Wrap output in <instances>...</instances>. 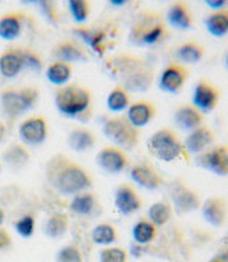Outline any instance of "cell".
Wrapping results in <instances>:
<instances>
[{"mask_svg":"<svg viewBox=\"0 0 228 262\" xmlns=\"http://www.w3.org/2000/svg\"><path fill=\"white\" fill-rule=\"evenodd\" d=\"M104 70L118 86L130 93H147L155 80L154 69L138 55L121 52L104 62Z\"/></svg>","mask_w":228,"mask_h":262,"instance_id":"1","label":"cell"},{"mask_svg":"<svg viewBox=\"0 0 228 262\" xmlns=\"http://www.w3.org/2000/svg\"><path fill=\"white\" fill-rule=\"evenodd\" d=\"M45 176L49 185L62 196H75L91 189L94 184L93 176L85 167L64 155H56L49 159Z\"/></svg>","mask_w":228,"mask_h":262,"instance_id":"2","label":"cell"},{"mask_svg":"<svg viewBox=\"0 0 228 262\" xmlns=\"http://www.w3.org/2000/svg\"><path fill=\"white\" fill-rule=\"evenodd\" d=\"M170 37L165 18L153 10L140 11L129 30V42L139 48H149L164 42Z\"/></svg>","mask_w":228,"mask_h":262,"instance_id":"3","label":"cell"},{"mask_svg":"<svg viewBox=\"0 0 228 262\" xmlns=\"http://www.w3.org/2000/svg\"><path fill=\"white\" fill-rule=\"evenodd\" d=\"M53 101L59 114L70 119L88 121L93 113V93L88 87L76 83L58 87Z\"/></svg>","mask_w":228,"mask_h":262,"instance_id":"4","label":"cell"},{"mask_svg":"<svg viewBox=\"0 0 228 262\" xmlns=\"http://www.w3.org/2000/svg\"><path fill=\"white\" fill-rule=\"evenodd\" d=\"M147 149L153 157L165 163L188 159L184 140L172 128H159L155 130L147 142Z\"/></svg>","mask_w":228,"mask_h":262,"instance_id":"5","label":"cell"},{"mask_svg":"<svg viewBox=\"0 0 228 262\" xmlns=\"http://www.w3.org/2000/svg\"><path fill=\"white\" fill-rule=\"evenodd\" d=\"M39 100V91L35 87H7L0 93V108L6 117L14 121L31 111Z\"/></svg>","mask_w":228,"mask_h":262,"instance_id":"6","label":"cell"},{"mask_svg":"<svg viewBox=\"0 0 228 262\" xmlns=\"http://www.w3.org/2000/svg\"><path fill=\"white\" fill-rule=\"evenodd\" d=\"M102 134L112 145L126 150L136 149L142 140V129L136 128L126 115H113L102 125Z\"/></svg>","mask_w":228,"mask_h":262,"instance_id":"7","label":"cell"},{"mask_svg":"<svg viewBox=\"0 0 228 262\" xmlns=\"http://www.w3.org/2000/svg\"><path fill=\"white\" fill-rule=\"evenodd\" d=\"M170 202L176 214H188L202 206V199L196 189L191 188L184 180H172L167 184Z\"/></svg>","mask_w":228,"mask_h":262,"instance_id":"8","label":"cell"},{"mask_svg":"<svg viewBox=\"0 0 228 262\" xmlns=\"http://www.w3.org/2000/svg\"><path fill=\"white\" fill-rule=\"evenodd\" d=\"M195 164L218 177H228V146L213 145L195 157Z\"/></svg>","mask_w":228,"mask_h":262,"instance_id":"9","label":"cell"},{"mask_svg":"<svg viewBox=\"0 0 228 262\" xmlns=\"http://www.w3.org/2000/svg\"><path fill=\"white\" fill-rule=\"evenodd\" d=\"M96 164L106 174H121L130 168V159L123 149L108 145L98 150Z\"/></svg>","mask_w":228,"mask_h":262,"instance_id":"10","label":"cell"},{"mask_svg":"<svg viewBox=\"0 0 228 262\" xmlns=\"http://www.w3.org/2000/svg\"><path fill=\"white\" fill-rule=\"evenodd\" d=\"M129 176L134 184L147 191H157L165 185V177L149 160L139 161L129 168Z\"/></svg>","mask_w":228,"mask_h":262,"instance_id":"11","label":"cell"},{"mask_svg":"<svg viewBox=\"0 0 228 262\" xmlns=\"http://www.w3.org/2000/svg\"><path fill=\"white\" fill-rule=\"evenodd\" d=\"M48 121L42 115H32L26 118L18 125V136L22 145L37 147L48 139Z\"/></svg>","mask_w":228,"mask_h":262,"instance_id":"12","label":"cell"},{"mask_svg":"<svg viewBox=\"0 0 228 262\" xmlns=\"http://www.w3.org/2000/svg\"><path fill=\"white\" fill-rule=\"evenodd\" d=\"M191 76L188 66L179 62H171L165 66L158 79V89L167 94H179Z\"/></svg>","mask_w":228,"mask_h":262,"instance_id":"13","label":"cell"},{"mask_svg":"<svg viewBox=\"0 0 228 262\" xmlns=\"http://www.w3.org/2000/svg\"><path fill=\"white\" fill-rule=\"evenodd\" d=\"M221 100V90L212 81L200 79L195 84L192 94V104L202 114L213 113L218 107Z\"/></svg>","mask_w":228,"mask_h":262,"instance_id":"14","label":"cell"},{"mask_svg":"<svg viewBox=\"0 0 228 262\" xmlns=\"http://www.w3.org/2000/svg\"><path fill=\"white\" fill-rule=\"evenodd\" d=\"M51 55H52L53 60H62V62L70 64L90 60L88 49L76 38H63V39L58 41L53 45Z\"/></svg>","mask_w":228,"mask_h":262,"instance_id":"15","label":"cell"},{"mask_svg":"<svg viewBox=\"0 0 228 262\" xmlns=\"http://www.w3.org/2000/svg\"><path fill=\"white\" fill-rule=\"evenodd\" d=\"M113 205L122 216H132L143 208V199L130 182L119 184L113 193Z\"/></svg>","mask_w":228,"mask_h":262,"instance_id":"16","label":"cell"},{"mask_svg":"<svg viewBox=\"0 0 228 262\" xmlns=\"http://www.w3.org/2000/svg\"><path fill=\"white\" fill-rule=\"evenodd\" d=\"M203 219L213 227H223L228 219V202L223 196H210L200 206Z\"/></svg>","mask_w":228,"mask_h":262,"instance_id":"17","label":"cell"},{"mask_svg":"<svg viewBox=\"0 0 228 262\" xmlns=\"http://www.w3.org/2000/svg\"><path fill=\"white\" fill-rule=\"evenodd\" d=\"M216 142V134L210 126L202 125L191 130L184 140V146L188 155H200L204 150L212 147Z\"/></svg>","mask_w":228,"mask_h":262,"instance_id":"18","label":"cell"},{"mask_svg":"<svg viewBox=\"0 0 228 262\" xmlns=\"http://www.w3.org/2000/svg\"><path fill=\"white\" fill-rule=\"evenodd\" d=\"M165 21L172 28L186 31L193 27V13H192L191 6L186 2H174L168 6L167 13H165Z\"/></svg>","mask_w":228,"mask_h":262,"instance_id":"19","label":"cell"},{"mask_svg":"<svg viewBox=\"0 0 228 262\" xmlns=\"http://www.w3.org/2000/svg\"><path fill=\"white\" fill-rule=\"evenodd\" d=\"M69 209L72 213L80 217H91L100 212V198L94 191L87 189L83 192L72 196L69 204Z\"/></svg>","mask_w":228,"mask_h":262,"instance_id":"20","label":"cell"},{"mask_svg":"<svg viewBox=\"0 0 228 262\" xmlns=\"http://www.w3.org/2000/svg\"><path fill=\"white\" fill-rule=\"evenodd\" d=\"M72 32L79 38L80 42L83 43V45H87L88 48L93 49L100 56H104L106 51L105 31H102L100 28L87 27V26L83 24V26H77V27L72 28Z\"/></svg>","mask_w":228,"mask_h":262,"instance_id":"21","label":"cell"},{"mask_svg":"<svg viewBox=\"0 0 228 262\" xmlns=\"http://www.w3.org/2000/svg\"><path fill=\"white\" fill-rule=\"evenodd\" d=\"M204 114H202L193 104H182L174 113V122L182 130L191 132L204 125Z\"/></svg>","mask_w":228,"mask_h":262,"instance_id":"22","label":"cell"},{"mask_svg":"<svg viewBox=\"0 0 228 262\" xmlns=\"http://www.w3.org/2000/svg\"><path fill=\"white\" fill-rule=\"evenodd\" d=\"M157 115V107L149 100H139L130 104L126 110V118L136 128L147 126Z\"/></svg>","mask_w":228,"mask_h":262,"instance_id":"23","label":"cell"},{"mask_svg":"<svg viewBox=\"0 0 228 262\" xmlns=\"http://www.w3.org/2000/svg\"><path fill=\"white\" fill-rule=\"evenodd\" d=\"M22 70V48L11 47L0 54V75L5 79H14Z\"/></svg>","mask_w":228,"mask_h":262,"instance_id":"24","label":"cell"},{"mask_svg":"<svg viewBox=\"0 0 228 262\" xmlns=\"http://www.w3.org/2000/svg\"><path fill=\"white\" fill-rule=\"evenodd\" d=\"M97 145V136L91 129L85 126H75L67 135V146L73 151L84 153L93 150Z\"/></svg>","mask_w":228,"mask_h":262,"instance_id":"25","label":"cell"},{"mask_svg":"<svg viewBox=\"0 0 228 262\" xmlns=\"http://www.w3.org/2000/svg\"><path fill=\"white\" fill-rule=\"evenodd\" d=\"M24 14L21 11H9L0 17V38L14 41L21 35L24 28Z\"/></svg>","mask_w":228,"mask_h":262,"instance_id":"26","label":"cell"},{"mask_svg":"<svg viewBox=\"0 0 228 262\" xmlns=\"http://www.w3.org/2000/svg\"><path fill=\"white\" fill-rule=\"evenodd\" d=\"M31 153L22 143H11L2 153V160L13 171H20L30 163Z\"/></svg>","mask_w":228,"mask_h":262,"instance_id":"27","label":"cell"},{"mask_svg":"<svg viewBox=\"0 0 228 262\" xmlns=\"http://www.w3.org/2000/svg\"><path fill=\"white\" fill-rule=\"evenodd\" d=\"M206 55V48L197 41H185L176 48L175 58L176 62L182 64H195L199 63Z\"/></svg>","mask_w":228,"mask_h":262,"instance_id":"28","label":"cell"},{"mask_svg":"<svg viewBox=\"0 0 228 262\" xmlns=\"http://www.w3.org/2000/svg\"><path fill=\"white\" fill-rule=\"evenodd\" d=\"M45 76L51 84L58 87L66 86L69 84L70 79L73 76V64L66 63L62 60H52L45 69Z\"/></svg>","mask_w":228,"mask_h":262,"instance_id":"29","label":"cell"},{"mask_svg":"<svg viewBox=\"0 0 228 262\" xmlns=\"http://www.w3.org/2000/svg\"><path fill=\"white\" fill-rule=\"evenodd\" d=\"M69 217L67 214L60 213V212H55V213L49 214L45 223H43V234L47 235L48 238H52V240H58V238H62L63 235H66V233L69 231Z\"/></svg>","mask_w":228,"mask_h":262,"instance_id":"30","label":"cell"},{"mask_svg":"<svg viewBox=\"0 0 228 262\" xmlns=\"http://www.w3.org/2000/svg\"><path fill=\"white\" fill-rule=\"evenodd\" d=\"M158 235V227L147 217L139 219L132 227L133 241L139 246H147L153 243Z\"/></svg>","mask_w":228,"mask_h":262,"instance_id":"31","label":"cell"},{"mask_svg":"<svg viewBox=\"0 0 228 262\" xmlns=\"http://www.w3.org/2000/svg\"><path fill=\"white\" fill-rule=\"evenodd\" d=\"M204 26L210 35L214 38H223L228 34V7L223 10L212 11L204 18Z\"/></svg>","mask_w":228,"mask_h":262,"instance_id":"32","label":"cell"},{"mask_svg":"<svg viewBox=\"0 0 228 262\" xmlns=\"http://www.w3.org/2000/svg\"><path fill=\"white\" fill-rule=\"evenodd\" d=\"M172 214H174V209H172L170 201L161 199L150 206L149 212H147V219L151 220L157 227H163L172 219Z\"/></svg>","mask_w":228,"mask_h":262,"instance_id":"33","label":"cell"},{"mask_svg":"<svg viewBox=\"0 0 228 262\" xmlns=\"http://www.w3.org/2000/svg\"><path fill=\"white\" fill-rule=\"evenodd\" d=\"M130 104H132L130 94L118 84L109 91V94L106 97V107L111 113H122L130 107Z\"/></svg>","mask_w":228,"mask_h":262,"instance_id":"34","label":"cell"},{"mask_svg":"<svg viewBox=\"0 0 228 262\" xmlns=\"http://www.w3.org/2000/svg\"><path fill=\"white\" fill-rule=\"evenodd\" d=\"M91 240L97 246H112L118 240L117 227L111 223H108V222L100 223L91 230Z\"/></svg>","mask_w":228,"mask_h":262,"instance_id":"35","label":"cell"},{"mask_svg":"<svg viewBox=\"0 0 228 262\" xmlns=\"http://www.w3.org/2000/svg\"><path fill=\"white\" fill-rule=\"evenodd\" d=\"M69 11L73 20H75L79 26H83L91 14V5L87 0H69L67 3Z\"/></svg>","mask_w":228,"mask_h":262,"instance_id":"36","label":"cell"},{"mask_svg":"<svg viewBox=\"0 0 228 262\" xmlns=\"http://www.w3.org/2000/svg\"><path fill=\"white\" fill-rule=\"evenodd\" d=\"M129 255L123 247L109 246L102 248L100 252V262H127Z\"/></svg>","mask_w":228,"mask_h":262,"instance_id":"37","label":"cell"},{"mask_svg":"<svg viewBox=\"0 0 228 262\" xmlns=\"http://www.w3.org/2000/svg\"><path fill=\"white\" fill-rule=\"evenodd\" d=\"M56 262H84L83 252L75 244H66L63 246L55 257Z\"/></svg>","mask_w":228,"mask_h":262,"instance_id":"38","label":"cell"},{"mask_svg":"<svg viewBox=\"0 0 228 262\" xmlns=\"http://www.w3.org/2000/svg\"><path fill=\"white\" fill-rule=\"evenodd\" d=\"M22 63L24 70H30L34 73H39L43 69L42 59L31 48H22Z\"/></svg>","mask_w":228,"mask_h":262,"instance_id":"39","label":"cell"},{"mask_svg":"<svg viewBox=\"0 0 228 262\" xmlns=\"http://www.w3.org/2000/svg\"><path fill=\"white\" fill-rule=\"evenodd\" d=\"M14 227L17 234L21 235L22 238H30L35 231V219L32 214H24L14 223Z\"/></svg>","mask_w":228,"mask_h":262,"instance_id":"40","label":"cell"},{"mask_svg":"<svg viewBox=\"0 0 228 262\" xmlns=\"http://www.w3.org/2000/svg\"><path fill=\"white\" fill-rule=\"evenodd\" d=\"M39 7H41L43 11H48V13H47V17H48L49 21H52L53 24L58 23V14H56V11L53 9V5H51L49 2H42V3L39 5Z\"/></svg>","mask_w":228,"mask_h":262,"instance_id":"41","label":"cell"},{"mask_svg":"<svg viewBox=\"0 0 228 262\" xmlns=\"http://www.w3.org/2000/svg\"><path fill=\"white\" fill-rule=\"evenodd\" d=\"M11 246V235L6 229L0 227V250H5Z\"/></svg>","mask_w":228,"mask_h":262,"instance_id":"42","label":"cell"},{"mask_svg":"<svg viewBox=\"0 0 228 262\" xmlns=\"http://www.w3.org/2000/svg\"><path fill=\"white\" fill-rule=\"evenodd\" d=\"M206 5L212 9V11L223 10L228 7V0H206Z\"/></svg>","mask_w":228,"mask_h":262,"instance_id":"43","label":"cell"},{"mask_svg":"<svg viewBox=\"0 0 228 262\" xmlns=\"http://www.w3.org/2000/svg\"><path fill=\"white\" fill-rule=\"evenodd\" d=\"M207 262H228V246L220 252H217L216 255H213Z\"/></svg>","mask_w":228,"mask_h":262,"instance_id":"44","label":"cell"},{"mask_svg":"<svg viewBox=\"0 0 228 262\" xmlns=\"http://www.w3.org/2000/svg\"><path fill=\"white\" fill-rule=\"evenodd\" d=\"M5 135H6L5 123L0 122V143H2V142H3V139H5Z\"/></svg>","mask_w":228,"mask_h":262,"instance_id":"45","label":"cell"},{"mask_svg":"<svg viewBox=\"0 0 228 262\" xmlns=\"http://www.w3.org/2000/svg\"><path fill=\"white\" fill-rule=\"evenodd\" d=\"M5 219H6V213L5 210H3V208L0 206V227H2V225L5 223Z\"/></svg>","mask_w":228,"mask_h":262,"instance_id":"46","label":"cell"},{"mask_svg":"<svg viewBox=\"0 0 228 262\" xmlns=\"http://www.w3.org/2000/svg\"><path fill=\"white\" fill-rule=\"evenodd\" d=\"M225 66H227V69H228V52H227V56H225Z\"/></svg>","mask_w":228,"mask_h":262,"instance_id":"47","label":"cell"}]
</instances>
